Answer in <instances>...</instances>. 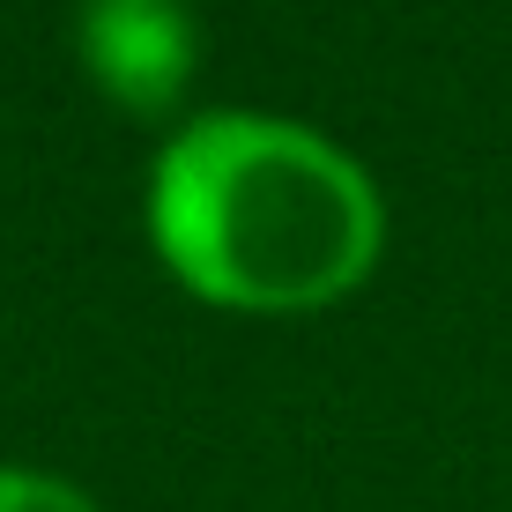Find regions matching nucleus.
<instances>
[{
  "instance_id": "3",
  "label": "nucleus",
  "mask_w": 512,
  "mask_h": 512,
  "mask_svg": "<svg viewBox=\"0 0 512 512\" xmlns=\"http://www.w3.org/2000/svg\"><path fill=\"white\" fill-rule=\"evenodd\" d=\"M0 512H104L82 483L45 468H0Z\"/></svg>"
},
{
  "instance_id": "2",
  "label": "nucleus",
  "mask_w": 512,
  "mask_h": 512,
  "mask_svg": "<svg viewBox=\"0 0 512 512\" xmlns=\"http://www.w3.org/2000/svg\"><path fill=\"white\" fill-rule=\"evenodd\" d=\"M75 52L104 104L164 119L201 75V23L186 0H82Z\"/></svg>"
},
{
  "instance_id": "1",
  "label": "nucleus",
  "mask_w": 512,
  "mask_h": 512,
  "mask_svg": "<svg viewBox=\"0 0 512 512\" xmlns=\"http://www.w3.org/2000/svg\"><path fill=\"white\" fill-rule=\"evenodd\" d=\"M156 268L245 320L327 312L386 253L379 179L334 134L282 112H201L156 149L141 186Z\"/></svg>"
}]
</instances>
